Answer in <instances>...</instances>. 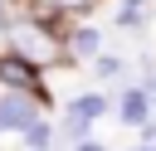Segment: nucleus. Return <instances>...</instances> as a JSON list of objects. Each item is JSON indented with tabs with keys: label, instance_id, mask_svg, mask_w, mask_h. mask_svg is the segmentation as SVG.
<instances>
[{
	"label": "nucleus",
	"instance_id": "obj_1",
	"mask_svg": "<svg viewBox=\"0 0 156 151\" xmlns=\"http://www.w3.org/2000/svg\"><path fill=\"white\" fill-rule=\"evenodd\" d=\"M5 29H10V54H15V58H24L29 68H49V63H58V58H63V49H58V39H54V29H49V24L20 19V24H5Z\"/></svg>",
	"mask_w": 156,
	"mask_h": 151
},
{
	"label": "nucleus",
	"instance_id": "obj_2",
	"mask_svg": "<svg viewBox=\"0 0 156 151\" xmlns=\"http://www.w3.org/2000/svg\"><path fill=\"white\" fill-rule=\"evenodd\" d=\"M34 117H39V107H34V97L24 88H10L0 97V132H24Z\"/></svg>",
	"mask_w": 156,
	"mask_h": 151
},
{
	"label": "nucleus",
	"instance_id": "obj_3",
	"mask_svg": "<svg viewBox=\"0 0 156 151\" xmlns=\"http://www.w3.org/2000/svg\"><path fill=\"white\" fill-rule=\"evenodd\" d=\"M0 83H5V88H24V93H29V88H34V68H29L24 58L5 54V58H0Z\"/></svg>",
	"mask_w": 156,
	"mask_h": 151
},
{
	"label": "nucleus",
	"instance_id": "obj_4",
	"mask_svg": "<svg viewBox=\"0 0 156 151\" xmlns=\"http://www.w3.org/2000/svg\"><path fill=\"white\" fill-rule=\"evenodd\" d=\"M117 112H122V122H146V93H122Z\"/></svg>",
	"mask_w": 156,
	"mask_h": 151
},
{
	"label": "nucleus",
	"instance_id": "obj_5",
	"mask_svg": "<svg viewBox=\"0 0 156 151\" xmlns=\"http://www.w3.org/2000/svg\"><path fill=\"white\" fill-rule=\"evenodd\" d=\"M24 141H29V146H34V151H44V146H49V141H54V132H49V122H44V117H34V122H29V127H24Z\"/></svg>",
	"mask_w": 156,
	"mask_h": 151
},
{
	"label": "nucleus",
	"instance_id": "obj_6",
	"mask_svg": "<svg viewBox=\"0 0 156 151\" xmlns=\"http://www.w3.org/2000/svg\"><path fill=\"white\" fill-rule=\"evenodd\" d=\"M102 112H107V102H102V97H93V93L73 102V117H88V122H93V117H102Z\"/></svg>",
	"mask_w": 156,
	"mask_h": 151
},
{
	"label": "nucleus",
	"instance_id": "obj_7",
	"mask_svg": "<svg viewBox=\"0 0 156 151\" xmlns=\"http://www.w3.org/2000/svg\"><path fill=\"white\" fill-rule=\"evenodd\" d=\"M73 54H78V58H93V54H98V34H93V29H78V34H73Z\"/></svg>",
	"mask_w": 156,
	"mask_h": 151
},
{
	"label": "nucleus",
	"instance_id": "obj_8",
	"mask_svg": "<svg viewBox=\"0 0 156 151\" xmlns=\"http://www.w3.org/2000/svg\"><path fill=\"white\" fill-rule=\"evenodd\" d=\"M141 10H146V0H122V10H117V24H136V19H141Z\"/></svg>",
	"mask_w": 156,
	"mask_h": 151
},
{
	"label": "nucleus",
	"instance_id": "obj_9",
	"mask_svg": "<svg viewBox=\"0 0 156 151\" xmlns=\"http://www.w3.org/2000/svg\"><path fill=\"white\" fill-rule=\"evenodd\" d=\"M98 73H102V78H117L122 63H117V58H98Z\"/></svg>",
	"mask_w": 156,
	"mask_h": 151
},
{
	"label": "nucleus",
	"instance_id": "obj_10",
	"mask_svg": "<svg viewBox=\"0 0 156 151\" xmlns=\"http://www.w3.org/2000/svg\"><path fill=\"white\" fill-rule=\"evenodd\" d=\"M141 93H146V102H156V73H151V78L141 83Z\"/></svg>",
	"mask_w": 156,
	"mask_h": 151
},
{
	"label": "nucleus",
	"instance_id": "obj_11",
	"mask_svg": "<svg viewBox=\"0 0 156 151\" xmlns=\"http://www.w3.org/2000/svg\"><path fill=\"white\" fill-rule=\"evenodd\" d=\"M63 10H88V0H58Z\"/></svg>",
	"mask_w": 156,
	"mask_h": 151
},
{
	"label": "nucleus",
	"instance_id": "obj_12",
	"mask_svg": "<svg viewBox=\"0 0 156 151\" xmlns=\"http://www.w3.org/2000/svg\"><path fill=\"white\" fill-rule=\"evenodd\" d=\"M141 127H146V141H156V122H151V117H146V122H141Z\"/></svg>",
	"mask_w": 156,
	"mask_h": 151
},
{
	"label": "nucleus",
	"instance_id": "obj_13",
	"mask_svg": "<svg viewBox=\"0 0 156 151\" xmlns=\"http://www.w3.org/2000/svg\"><path fill=\"white\" fill-rule=\"evenodd\" d=\"M78 151H102V146H93V141H78Z\"/></svg>",
	"mask_w": 156,
	"mask_h": 151
},
{
	"label": "nucleus",
	"instance_id": "obj_14",
	"mask_svg": "<svg viewBox=\"0 0 156 151\" xmlns=\"http://www.w3.org/2000/svg\"><path fill=\"white\" fill-rule=\"evenodd\" d=\"M5 24H10V15H5V0H0V29H5Z\"/></svg>",
	"mask_w": 156,
	"mask_h": 151
},
{
	"label": "nucleus",
	"instance_id": "obj_15",
	"mask_svg": "<svg viewBox=\"0 0 156 151\" xmlns=\"http://www.w3.org/2000/svg\"><path fill=\"white\" fill-rule=\"evenodd\" d=\"M141 151H156V146H141Z\"/></svg>",
	"mask_w": 156,
	"mask_h": 151
}]
</instances>
